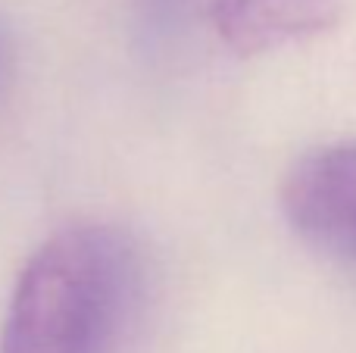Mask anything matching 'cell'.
<instances>
[{
    "label": "cell",
    "instance_id": "cell-1",
    "mask_svg": "<svg viewBox=\"0 0 356 353\" xmlns=\"http://www.w3.org/2000/svg\"><path fill=\"white\" fill-rule=\"evenodd\" d=\"M131 250L110 225L54 231L19 272L0 353H106L129 306Z\"/></svg>",
    "mask_w": 356,
    "mask_h": 353
},
{
    "label": "cell",
    "instance_id": "cell-2",
    "mask_svg": "<svg viewBox=\"0 0 356 353\" xmlns=\"http://www.w3.org/2000/svg\"><path fill=\"white\" fill-rule=\"evenodd\" d=\"M278 204L303 241L356 260V141L300 156L284 172Z\"/></svg>",
    "mask_w": 356,
    "mask_h": 353
},
{
    "label": "cell",
    "instance_id": "cell-3",
    "mask_svg": "<svg viewBox=\"0 0 356 353\" xmlns=\"http://www.w3.org/2000/svg\"><path fill=\"white\" fill-rule=\"evenodd\" d=\"M341 16V0H213V25L222 44L241 56H257L328 31Z\"/></svg>",
    "mask_w": 356,
    "mask_h": 353
},
{
    "label": "cell",
    "instance_id": "cell-4",
    "mask_svg": "<svg viewBox=\"0 0 356 353\" xmlns=\"http://www.w3.org/2000/svg\"><path fill=\"white\" fill-rule=\"evenodd\" d=\"M6 72H10V44H6V35L0 28V88L6 81Z\"/></svg>",
    "mask_w": 356,
    "mask_h": 353
}]
</instances>
